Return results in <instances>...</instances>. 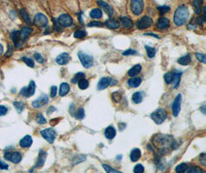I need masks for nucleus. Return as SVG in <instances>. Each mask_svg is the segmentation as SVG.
Wrapping results in <instances>:
<instances>
[{
  "label": "nucleus",
  "mask_w": 206,
  "mask_h": 173,
  "mask_svg": "<svg viewBox=\"0 0 206 173\" xmlns=\"http://www.w3.org/2000/svg\"><path fill=\"white\" fill-rule=\"evenodd\" d=\"M103 24L102 23V22H97V21H94V22H90V23L87 25V26L88 27H102L103 26Z\"/></svg>",
  "instance_id": "603ef678"
},
{
  "label": "nucleus",
  "mask_w": 206,
  "mask_h": 173,
  "mask_svg": "<svg viewBox=\"0 0 206 173\" xmlns=\"http://www.w3.org/2000/svg\"><path fill=\"white\" fill-rule=\"evenodd\" d=\"M12 53H13V47L11 46H9L8 52L6 53V56H10V55H12Z\"/></svg>",
  "instance_id": "680f3d73"
},
{
  "label": "nucleus",
  "mask_w": 206,
  "mask_h": 173,
  "mask_svg": "<svg viewBox=\"0 0 206 173\" xmlns=\"http://www.w3.org/2000/svg\"><path fill=\"white\" fill-rule=\"evenodd\" d=\"M157 10L160 13V15H164L165 13H168L171 10V8L169 6H161L157 7Z\"/></svg>",
  "instance_id": "79ce46f5"
},
{
  "label": "nucleus",
  "mask_w": 206,
  "mask_h": 173,
  "mask_svg": "<svg viewBox=\"0 0 206 173\" xmlns=\"http://www.w3.org/2000/svg\"><path fill=\"white\" fill-rule=\"evenodd\" d=\"M0 168L1 169H8L9 165L4 162H2V160H0Z\"/></svg>",
  "instance_id": "bf43d9fd"
},
{
  "label": "nucleus",
  "mask_w": 206,
  "mask_h": 173,
  "mask_svg": "<svg viewBox=\"0 0 206 173\" xmlns=\"http://www.w3.org/2000/svg\"><path fill=\"white\" fill-rule=\"evenodd\" d=\"M19 13H20V16H22L23 20L25 21L26 23L29 24V25L33 24L32 19H31V18H30V16H29V13L26 12V10L24 9H20V11H19Z\"/></svg>",
  "instance_id": "a878e982"
},
{
  "label": "nucleus",
  "mask_w": 206,
  "mask_h": 173,
  "mask_svg": "<svg viewBox=\"0 0 206 173\" xmlns=\"http://www.w3.org/2000/svg\"><path fill=\"white\" fill-rule=\"evenodd\" d=\"M33 144V138L30 135H25V137L22 138L19 142V145L22 148H29Z\"/></svg>",
  "instance_id": "a211bd4d"
},
{
  "label": "nucleus",
  "mask_w": 206,
  "mask_h": 173,
  "mask_svg": "<svg viewBox=\"0 0 206 173\" xmlns=\"http://www.w3.org/2000/svg\"><path fill=\"white\" fill-rule=\"evenodd\" d=\"M153 142L156 145H158V149L161 154H165L169 152V149H175L178 145H177V142L171 135H156L153 138Z\"/></svg>",
  "instance_id": "f257e3e1"
},
{
  "label": "nucleus",
  "mask_w": 206,
  "mask_h": 173,
  "mask_svg": "<svg viewBox=\"0 0 206 173\" xmlns=\"http://www.w3.org/2000/svg\"><path fill=\"white\" fill-rule=\"evenodd\" d=\"M144 35H146V36H152L155 37V38H158L159 39V37L157 36V35H154V34H153V33H146V34H144Z\"/></svg>",
  "instance_id": "0e129e2a"
},
{
  "label": "nucleus",
  "mask_w": 206,
  "mask_h": 173,
  "mask_svg": "<svg viewBox=\"0 0 206 173\" xmlns=\"http://www.w3.org/2000/svg\"><path fill=\"white\" fill-rule=\"evenodd\" d=\"M36 91V83L34 81H31L29 85L26 88H22L20 91V94L25 97H31L34 95Z\"/></svg>",
  "instance_id": "1a4fd4ad"
},
{
  "label": "nucleus",
  "mask_w": 206,
  "mask_h": 173,
  "mask_svg": "<svg viewBox=\"0 0 206 173\" xmlns=\"http://www.w3.org/2000/svg\"><path fill=\"white\" fill-rule=\"evenodd\" d=\"M105 25H107V27H108L109 28L111 29H115V28H119L120 23L119 22H117L116 19H108L105 21Z\"/></svg>",
  "instance_id": "412c9836"
},
{
  "label": "nucleus",
  "mask_w": 206,
  "mask_h": 173,
  "mask_svg": "<svg viewBox=\"0 0 206 173\" xmlns=\"http://www.w3.org/2000/svg\"><path fill=\"white\" fill-rule=\"evenodd\" d=\"M168 117L166 111L163 109H158L151 114V118L156 124L160 125L166 120Z\"/></svg>",
  "instance_id": "7ed1b4c3"
},
{
  "label": "nucleus",
  "mask_w": 206,
  "mask_h": 173,
  "mask_svg": "<svg viewBox=\"0 0 206 173\" xmlns=\"http://www.w3.org/2000/svg\"><path fill=\"white\" fill-rule=\"evenodd\" d=\"M54 111H56V108L52 107V106H50L49 109H47V115H50L52 112H53Z\"/></svg>",
  "instance_id": "e2e57ef3"
},
{
  "label": "nucleus",
  "mask_w": 206,
  "mask_h": 173,
  "mask_svg": "<svg viewBox=\"0 0 206 173\" xmlns=\"http://www.w3.org/2000/svg\"><path fill=\"white\" fill-rule=\"evenodd\" d=\"M189 16V8L185 6H181L176 9L174 15V22L178 26L185 25Z\"/></svg>",
  "instance_id": "f03ea898"
},
{
  "label": "nucleus",
  "mask_w": 206,
  "mask_h": 173,
  "mask_svg": "<svg viewBox=\"0 0 206 173\" xmlns=\"http://www.w3.org/2000/svg\"><path fill=\"white\" fill-rule=\"evenodd\" d=\"M70 57L68 53L67 52H64V53L60 54L56 58V62H57V64L60 65V66H64V65H67V63L70 62Z\"/></svg>",
  "instance_id": "dca6fc26"
},
{
  "label": "nucleus",
  "mask_w": 206,
  "mask_h": 173,
  "mask_svg": "<svg viewBox=\"0 0 206 173\" xmlns=\"http://www.w3.org/2000/svg\"><path fill=\"white\" fill-rule=\"evenodd\" d=\"M191 61H192V58L189 55H185V56L181 57L180 58H178V62L179 63L181 66H187V65L190 64Z\"/></svg>",
  "instance_id": "2f4dec72"
},
{
  "label": "nucleus",
  "mask_w": 206,
  "mask_h": 173,
  "mask_svg": "<svg viewBox=\"0 0 206 173\" xmlns=\"http://www.w3.org/2000/svg\"><path fill=\"white\" fill-rule=\"evenodd\" d=\"M46 152H43V150H40V154H39V157L37 159V164L35 165V168H39V167H42L45 163V161H46Z\"/></svg>",
  "instance_id": "6ab92c4d"
},
{
  "label": "nucleus",
  "mask_w": 206,
  "mask_h": 173,
  "mask_svg": "<svg viewBox=\"0 0 206 173\" xmlns=\"http://www.w3.org/2000/svg\"><path fill=\"white\" fill-rule=\"evenodd\" d=\"M141 156V152L139 149H134L131 151L130 155V160L132 162H137L138 159H140Z\"/></svg>",
  "instance_id": "b1692460"
},
{
  "label": "nucleus",
  "mask_w": 206,
  "mask_h": 173,
  "mask_svg": "<svg viewBox=\"0 0 206 173\" xmlns=\"http://www.w3.org/2000/svg\"><path fill=\"white\" fill-rule=\"evenodd\" d=\"M40 134L43 136V138H45L49 143H52L55 140L56 136V132L52 128H49V129L40 131Z\"/></svg>",
  "instance_id": "423d86ee"
},
{
  "label": "nucleus",
  "mask_w": 206,
  "mask_h": 173,
  "mask_svg": "<svg viewBox=\"0 0 206 173\" xmlns=\"http://www.w3.org/2000/svg\"><path fill=\"white\" fill-rule=\"evenodd\" d=\"M188 165L185 163H181L179 164L178 165H177V167L175 168V171L176 172H185V171H187L188 169Z\"/></svg>",
  "instance_id": "4c0bfd02"
},
{
  "label": "nucleus",
  "mask_w": 206,
  "mask_h": 173,
  "mask_svg": "<svg viewBox=\"0 0 206 173\" xmlns=\"http://www.w3.org/2000/svg\"><path fill=\"white\" fill-rule=\"evenodd\" d=\"M36 120H37V123H39V124H46V119L43 117V115L42 114L37 115V119Z\"/></svg>",
  "instance_id": "8fccbe9b"
},
{
  "label": "nucleus",
  "mask_w": 206,
  "mask_h": 173,
  "mask_svg": "<svg viewBox=\"0 0 206 173\" xmlns=\"http://www.w3.org/2000/svg\"><path fill=\"white\" fill-rule=\"evenodd\" d=\"M22 61H23L24 62H25V64L29 66V67L33 68L34 66H35V63H34L33 60L31 59V58H27V57H22Z\"/></svg>",
  "instance_id": "37998d69"
},
{
  "label": "nucleus",
  "mask_w": 206,
  "mask_h": 173,
  "mask_svg": "<svg viewBox=\"0 0 206 173\" xmlns=\"http://www.w3.org/2000/svg\"><path fill=\"white\" fill-rule=\"evenodd\" d=\"M141 82H142L141 78L134 76V77H132L131 79H130L128 80V85L129 86L132 87V88H137V87H138L141 85Z\"/></svg>",
  "instance_id": "5701e85b"
},
{
  "label": "nucleus",
  "mask_w": 206,
  "mask_h": 173,
  "mask_svg": "<svg viewBox=\"0 0 206 173\" xmlns=\"http://www.w3.org/2000/svg\"><path fill=\"white\" fill-rule=\"evenodd\" d=\"M116 133H117L116 129L113 126H109L104 131L105 137L108 139H113L116 136Z\"/></svg>",
  "instance_id": "aec40b11"
},
{
  "label": "nucleus",
  "mask_w": 206,
  "mask_h": 173,
  "mask_svg": "<svg viewBox=\"0 0 206 173\" xmlns=\"http://www.w3.org/2000/svg\"><path fill=\"white\" fill-rule=\"evenodd\" d=\"M56 22L61 27H69L73 24V19L70 15L63 14L56 19Z\"/></svg>",
  "instance_id": "6e6552de"
},
{
  "label": "nucleus",
  "mask_w": 206,
  "mask_h": 173,
  "mask_svg": "<svg viewBox=\"0 0 206 173\" xmlns=\"http://www.w3.org/2000/svg\"><path fill=\"white\" fill-rule=\"evenodd\" d=\"M103 165V168H104L105 171H106L107 172H109V173H112V172L119 173V172H121V171H117V170H116V169H114V168H111V167L110 166V165H107V164H103V165Z\"/></svg>",
  "instance_id": "a18cd8bd"
},
{
  "label": "nucleus",
  "mask_w": 206,
  "mask_h": 173,
  "mask_svg": "<svg viewBox=\"0 0 206 173\" xmlns=\"http://www.w3.org/2000/svg\"><path fill=\"white\" fill-rule=\"evenodd\" d=\"M114 83V80L111 78L109 77H103L100 79L99 81L98 84H97V89L98 90H103L107 88L110 85Z\"/></svg>",
  "instance_id": "4468645a"
},
{
  "label": "nucleus",
  "mask_w": 206,
  "mask_h": 173,
  "mask_svg": "<svg viewBox=\"0 0 206 173\" xmlns=\"http://www.w3.org/2000/svg\"><path fill=\"white\" fill-rule=\"evenodd\" d=\"M34 58L39 63H43V62H44V58L40 53L34 54Z\"/></svg>",
  "instance_id": "864d4df0"
},
{
  "label": "nucleus",
  "mask_w": 206,
  "mask_h": 173,
  "mask_svg": "<svg viewBox=\"0 0 206 173\" xmlns=\"http://www.w3.org/2000/svg\"><path fill=\"white\" fill-rule=\"evenodd\" d=\"M145 49H146V51H147V53H148V57H150V58H153V57L155 55L156 49H154V48L151 47V46H145Z\"/></svg>",
  "instance_id": "58836bf2"
},
{
  "label": "nucleus",
  "mask_w": 206,
  "mask_h": 173,
  "mask_svg": "<svg viewBox=\"0 0 206 173\" xmlns=\"http://www.w3.org/2000/svg\"><path fill=\"white\" fill-rule=\"evenodd\" d=\"M187 170H188V172H189V173H194V172L203 173L204 172V171H203L202 169H201V168H198V167H196V166H192L189 168H188Z\"/></svg>",
  "instance_id": "c03bdc74"
},
{
  "label": "nucleus",
  "mask_w": 206,
  "mask_h": 173,
  "mask_svg": "<svg viewBox=\"0 0 206 173\" xmlns=\"http://www.w3.org/2000/svg\"><path fill=\"white\" fill-rule=\"evenodd\" d=\"M56 93H57V87L55 86V85H52V86L51 87L50 97L54 98L56 96Z\"/></svg>",
  "instance_id": "4d7b16f0"
},
{
  "label": "nucleus",
  "mask_w": 206,
  "mask_h": 173,
  "mask_svg": "<svg viewBox=\"0 0 206 173\" xmlns=\"http://www.w3.org/2000/svg\"><path fill=\"white\" fill-rule=\"evenodd\" d=\"M202 0H194L193 6L196 14H200L201 13V6H202Z\"/></svg>",
  "instance_id": "7c9ffc66"
},
{
  "label": "nucleus",
  "mask_w": 206,
  "mask_h": 173,
  "mask_svg": "<svg viewBox=\"0 0 206 173\" xmlns=\"http://www.w3.org/2000/svg\"><path fill=\"white\" fill-rule=\"evenodd\" d=\"M97 4H98L99 6H100L103 10H104L105 13H106L107 14L110 16V17H111V16L114 15V9H113L112 7L109 5V4H107V2H103V1H101V0L98 1V2H97Z\"/></svg>",
  "instance_id": "f3484780"
},
{
  "label": "nucleus",
  "mask_w": 206,
  "mask_h": 173,
  "mask_svg": "<svg viewBox=\"0 0 206 173\" xmlns=\"http://www.w3.org/2000/svg\"><path fill=\"white\" fill-rule=\"evenodd\" d=\"M78 57H79L83 66L87 69H89L94 66V58L91 55H87L83 52H79Z\"/></svg>",
  "instance_id": "20e7f679"
},
{
  "label": "nucleus",
  "mask_w": 206,
  "mask_h": 173,
  "mask_svg": "<svg viewBox=\"0 0 206 173\" xmlns=\"http://www.w3.org/2000/svg\"><path fill=\"white\" fill-rule=\"evenodd\" d=\"M121 22H122L124 28H130L133 27V21L128 17H122L121 18Z\"/></svg>",
  "instance_id": "c756f323"
},
{
  "label": "nucleus",
  "mask_w": 206,
  "mask_h": 173,
  "mask_svg": "<svg viewBox=\"0 0 206 173\" xmlns=\"http://www.w3.org/2000/svg\"><path fill=\"white\" fill-rule=\"evenodd\" d=\"M153 24V20L151 17L149 16H144L137 21L136 25L139 29H145L149 27H151Z\"/></svg>",
  "instance_id": "0eeeda50"
},
{
  "label": "nucleus",
  "mask_w": 206,
  "mask_h": 173,
  "mask_svg": "<svg viewBox=\"0 0 206 173\" xmlns=\"http://www.w3.org/2000/svg\"><path fill=\"white\" fill-rule=\"evenodd\" d=\"M6 160L13 162V163H19L22 160V156L19 152H6L4 156Z\"/></svg>",
  "instance_id": "9b49d317"
},
{
  "label": "nucleus",
  "mask_w": 206,
  "mask_h": 173,
  "mask_svg": "<svg viewBox=\"0 0 206 173\" xmlns=\"http://www.w3.org/2000/svg\"><path fill=\"white\" fill-rule=\"evenodd\" d=\"M170 26L169 19L165 17H161L158 19L156 22V27L160 30H164L168 28Z\"/></svg>",
  "instance_id": "2eb2a0df"
},
{
  "label": "nucleus",
  "mask_w": 206,
  "mask_h": 173,
  "mask_svg": "<svg viewBox=\"0 0 206 173\" xmlns=\"http://www.w3.org/2000/svg\"><path fill=\"white\" fill-rule=\"evenodd\" d=\"M141 65H135L134 66L131 68L128 71V75L130 76V77H134V76H136L137 75L139 74L141 71Z\"/></svg>",
  "instance_id": "393cba45"
},
{
  "label": "nucleus",
  "mask_w": 206,
  "mask_h": 173,
  "mask_svg": "<svg viewBox=\"0 0 206 173\" xmlns=\"http://www.w3.org/2000/svg\"><path fill=\"white\" fill-rule=\"evenodd\" d=\"M143 100V94L141 92H136L132 96V101L135 104H139L142 102Z\"/></svg>",
  "instance_id": "c85d7f7f"
},
{
  "label": "nucleus",
  "mask_w": 206,
  "mask_h": 173,
  "mask_svg": "<svg viewBox=\"0 0 206 173\" xmlns=\"http://www.w3.org/2000/svg\"><path fill=\"white\" fill-rule=\"evenodd\" d=\"M195 57H196L197 59H198V61L201 62H202V63L206 62V58H205V55H204V54L195 53Z\"/></svg>",
  "instance_id": "de8ad7c7"
},
{
  "label": "nucleus",
  "mask_w": 206,
  "mask_h": 173,
  "mask_svg": "<svg viewBox=\"0 0 206 173\" xmlns=\"http://www.w3.org/2000/svg\"><path fill=\"white\" fill-rule=\"evenodd\" d=\"M204 21H205V14H204L203 16H201V17H199L197 19V22H198V25L202 24L203 22H204Z\"/></svg>",
  "instance_id": "052dcab7"
},
{
  "label": "nucleus",
  "mask_w": 206,
  "mask_h": 173,
  "mask_svg": "<svg viewBox=\"0 0 206 173\" xmlns=\"http://www.w3.org/2000/svg\"><path fill=\"white\" fill-rule=\"evenodd\" d=\"M8 112V109L4 106H0V116L5 115Z\"/></svg>",
  "instance_id": "13d9d810"
},
{
  "label": "nucleus",
  "mask_w": 206,
  "mask_h": 173,
  "mask_svg": "<svg viewBox=\"0 0 206 173\" xmlns=\"http://www.w3.org/2000/svg\"><path fill=\"white\" fill-rule=\"evenodd\" d=\"M199 162L201 165H206V156L204 153H201L199 156Z\"/></svg>",
  "instance_id": "5fc2aeb1"
},
{
  "label": "nucleus",
  "mask_w": 206,
  "mask_h": 173,
  "mask_svg": "<svg viewBox=\"0 0 206 173\" xmlns=\"http://www.w3.org/2000/svg\"><path fill=\"white\" fill-rule=\"evenodd\" d=\"M182 96L181 94H178L174 99V102L172 104V113L174 117H177L181 111V100H182Z\"/></svg>",
  "instance_id": "9d476101"
},
{
  "label": "nucleus",
  "mask_w": 206,
  "mask_h": 173,
  "mask_svg": "<svg viewBox=\"0 0 206 173\" xmlns=\"http://www.w3.org/2000/svg\"><path fill=\"white\" fill-rule=\"evenodd\" d=\"M144 171V168L141 164H138L134 168V171L135 173H141Z\"/></svg>",
  "instance_id": "3c124183"
},
{
  "label": "nucleus",
  "mask_w": 206,
  "mask_h": 173,
  "mask_svg": "<svg viewBox=\"0 0 206 173\" xmlns=\"http://www.w3.org/2000/svg\"><path fill=\"white\" fill-rule=\"evenodd\" d=\"M90 16L93 19H100L103 16V13L100 9H94L90 13Z\"/></svg>",
  "instance_id": "cd10ccee"
},
{
  "label": "nucleus",
  "mask_w": 206,
  "mask_h": 173,
  "mask_svg": "<svg viewBox=\"0 0 206 173\" xmlns=\"http://www.w3.org/2000/svg\"><path fill=\"white\" fill-rule=\"evenodd\" d=\"M85 116V112H84V109L83 108H80L78 109V110L76 112V115L75 117L77 119H83Z\"/></svg>",
  "instance_id": "a19ab883"
},
{
  "label": "nucleus",
  "mask_w": 206,
  "mask_h": 173,
  "mask_svg": "<svg viewBox=\"0 0 206 173\" xmlns=\"http://www.w3.org/2000/svg\"><path fill=\"white\" fill-rule=\"evenodd\" d=\"M49 102V98L46 95L43 94L40 97H39L37 100L33 101L32 103V106H33L34 108H37V109H39V108H41L43 106H44L46 104L48 103Z\"/></svg>",
  "instance_id": "ddd939ff"
},
{
  "label": "nucleus",
  "mask_w": 206,
  "mask_h": 173,
  "mask_svg": "<svg viewBox=\"0 0 206 173\" xmlns=\"http://www.w3.org/2000/svg\"><path fill=\"white\" fill-rule=\"evenodd\" d=\"M78 86L80 89H86L89 86V82L85 79H83L78 82Z\"/></svg>",
  "instance_id": "c9c22d12"
},
{
  "label": "nucleus",
  "mask_w": 206,
  "mask_h": 173,
  "mask_svg": "<svg viewBox=\"0 0 206 173\" xmlns=\"http://www.w3.org/2000/svg\"><path fill=\"white\" fill-rule=\"evenodd\" d=\"M83 79H85V74H84V73H77L74 76H73L71 82L75 84Z\"/></svg>",
  "instance_id": "72a5a7b5"
},
{
  "label": "nucleus",
  "mask_w": 206,
  "mask_h": 173,
  "mask_svg": "<svg viewBox=\"0 0 206 173\" xmlns=\"http://www.w3.org/2000/svg\"><path fill=\"white\" fill-rule=\"evenodd\" d=\"M70 91V85L68 83H62L60 87V91H59V94L60 96H64L67 95V93Z\"/></svg>",
  "instance_id": "bb28decb"
},
{
  "label": "nucleus",
  "mask_w": 206,
  "mask_h": 173,
  "mask_svg": "<svg viewBox=\"0 0 206 173\" xmlns=\"http://www.w3.org/2000/svg\"><path fill=\"white\" fill-rule=\"evenodd\" d=\"M12 39H13V43H15L16 46H18V39H19V34H18V31H15L12 33Z\"/></svg>",
  "instance_id": "49530a36"
},
{
  "label": "nucleus",
  "mask_w": 206,
  "mask_h": 173,
  "mask_svg": "<svg viewBox=\"0 0 206 173\" xmlns=\"http://www.w3.org/2000/svg\"><path fill=\"white\" fill-rule=\"evenodd\" d=\"M181 73H175V74H174V80H173V82H174V88H178V86H179L180 80H181Z\"/></svg>",
  "instance_id": "e433bc0d"
},
{
  "label": "nucleus",
  "mask_w": 206,
  "mask_h": 173,
  "mask_svg": "<svg viewBox=\"0 0 206 173\" xmlns=\"http://www.w3.org/2000/svg\"><path fill=\"white\" fill-rule=\"evenodd\" d=\"M33 29L30 28V27H27L25 26L22 28V30L20 31V33H19V36L22 39H25L28 38L29 36V35L31 34L32 32Z\"/></svg>",
  "instance_id": "4be33fe9"
},
{
  "label": "nucleus",
  "mask_w": 206,
  "mask_h": 173,
  "mask_svg": "<svg viewBox=\"0 0 206 173\" xmlns=\"http://www.w3.org/2000/svg\"><path fill=\"white\" fill-rule=\"evenodd\" d=\"M174 74H175L174 73L170 72V73H166V74L165 75V76H164V79H165V82H166L167 84H168V85H169V84H171V82H173V80H174Z\"/></svg>",
  "instance_id": "473e14b6"
},
{
  "label": "nucleus",
  "mask_w": 206,
  "mask_h": 173,
  "mask_svg": "<svg viewBox=\"0 0 206 173\" xmlns=\"http://www.w3.org/2000/svg\"><path fill=\"white\" fill-rule=\"evenodd\" d=\"M134 54H137V52L132 49H129L126 50L125 52H123V55H134Z\"/></svg>",
  "instance_id": "6e6d98bb"
},
{
  "label": "nucleus",
  "mask_w": 206,
  "mask_h": 173,
  "mask_svg": "<svg viewBox=\"0 0 206 173\" xmlns=\"http://www.w3.org/2000/svg\"><path fill=\"white\" fill-rule=\"evenodd\" d=\"M112 99L113 101H114L115 102H119L121 99V95L117 92H115L112 94Z\"/></svg>",
  "instance_id": "09e8293b"
},
{
  "label": "nucleus",
  "mask_w": 206,
  "mask_h": 173,
  "mask_svg": "<svg viewBox=\"0 0 206 173\" xmlns=\"http://www.w3.org/2000/svg\"><path fill=\"white\" fill-rule=\"evenodd\" d=\"M13 105H14L16 111H17L19 113H21V112L23 111L24 108H25V105L21 102H15L14 103H13Z\"/></svg>",
  "instance_id": "ea45409f"
},
{
  "label": "nucleus",
  "mask_w": 206,
  "mask_h": 173,
  "mask_svg": "<svg viewBox=\"0 0 206 173\" xmlns=\"http://www.w3.org/2000/svg\"><path fill=\"white\" fill-rule=\"evenodd\" d=\"M87 32L84 30H76L73 34V36L76 39H83L87 36Z\"/></svg>",
  "instance_id": "f704fd0d"
},
{
  "label": "nucleus",
  "mask_w": 206,
  "mask_h": 173,
  "mask_svg": "<svg viewBox=\"0 0 206 173\" xmlns=\"http://www.w3.org/2000/svg\"><path fill=\"white\" fill-rule=\"evenodd\" d=\"M130 9L135 16H139L142 13L144 9V2L143 0H131Z\"/></svg>",
  "instance_id": "39448f33"
},
{
  "label": "nucleus",
  "mask_w": 206,
  "mask_h": 173,
  "mask_svg": "<svg viewBox=\"0 0 206 173\" xmlns=\"http://www.w3.org/2000/svg\"><path fill=\"white\" fill-rule=\"evenodd\" d=\"M3 46H2V45L0 44V55H2V54L3 53Z\"/></svg>",
  "instance_id": "69168bd1"
},
{
  "label": "nucleus",
  "mask_w": 206,
  "mask_h": 173,
  "mask_svg": "<svg viewBox=\"0 0 206 173\" xmlns=\"http://www.w3.org/2000/svg\"><path fill=\"white\" fill-rule=\"evenodd\" d=\"M34 22L40 27H46L48 25V19L43 13H38L34 18Z\"/></svg>",
  "instance_id": "f8f14e48"
}]
</instances>
